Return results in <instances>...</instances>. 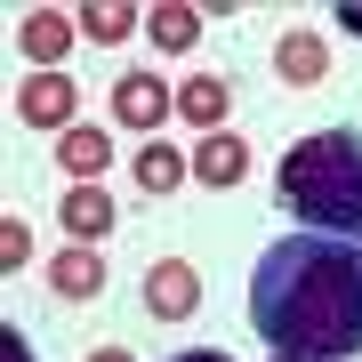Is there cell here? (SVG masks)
Returning <instances> with one entry per match:
<instances>
[{
	"instance_id": "1",
	"label": "cell",
	"mask_w": 362,
	"mask_h": 362,
	"mask_svg": "<svg viewBox=\"0 0 362 362\" xmlns=\"http://www.w3.org/2000/svg\"><path fill=\"white\" fill-rule=\"evenodd\" d=\"M250 330L290 362L362 354V242L282 233L250 266Z\"/></svg>"
},
{
	"instance_id": "2",
	"label": "cell",
	"mask_w": 362,
	"mask_h": 362,
	"mask_svg": "<svg viewBox=\"0 0 362 362\" xmlns=\"http://www.w3.org/2000/svg\"><path fill=\"white\" fill-rule=\"evenodd\" d=\"M282 209L306 233H338L362 242V137L354 129H314L282 153Z\"/></svg>"
},
{
	"instance_id": "3",
	"label": "cell",
	"mask_w": 362,
	"mask_h": 362,
	"mask_svg": "<svg viewBox=\"0 0 362 362\" xmlns=\"http://www.w3.org/2000/svg\"><path fill=\"white\" fill-rule=\"evenodd\" d=\"M169 113H177L169 81H153V73H121L113 81V121H121V129H161Z\"/></svg>"
},
{
	"instance_id": "4",
	"label": "cell",
	"mask_w": 362,
	"mask_h": 362,
	"mask_svg": "<svg viewBox=\"0 0 362 362\" xmlns=\"http://www.w3.org/2000/svg\"><path fill=\"white\" fill-rule=\"evenodd\" d=\"M73 105H81V89H73L65 73H33V81H25V97H16V113H25L33 129H57V137H65V129H81Z\"/></svg>"
},
{
	"instance_id": "5",
	"label": "cell",
	"mask_w": 362,
	"mask_h": 362,
	"mask_svg": "<svg viewBox=\"0 0 362 362\" xmlns=\"http://www.w3.org/2000/svg\"><path fill=\"white\" fill-rule=\"evenodd\" d=\"M145 306H153V322H185V314L202 306V274L185 258H161L153 274H145Z\"/></svg>"
},
{
	"instance_id": "6",
	"label": "cell",
	"mask_w": 362,
	"mask_h": 362,
	"mask_svg": "<svg viewBox=\"0 0 362 362\" xmlns=\"http://www.w3.org/2000/svg\"><path fill=\"white\" fill-rule=\"evenodd\" d=\"M49 290L65 298V306H89V298H105V258H97L89 242L57 250V258H49Z\"/></svg>"
},
{
	"instance_id": "7",
	"label": "cell",
	"mask_w": 362,
	"mask_h": 362,
	"mask_svg": "<svg viewBox=\"0 0 362 362\" xmlns=\"http://www.w3.org/2000/svg\"><path fill=\"white\" fill-rule=\"evenodd\" d=\"M73 33H81V25H73L65 8H33V16H25V33H16V40H25V57H33L40 73H57V57L73 49Z\"/></svg>"
},
{
	"instance_id": "8",
	"label": "cell",
	"mask_w": 362,
	"mask_h": 362,
	"mask_svg": "<svg viewBox=\"0 0 362 362\" xmlns=\"http://www.w3.org/2000/svg\"><path fill=\"white\" fill-rule=\"evenodd\" d=\"M194 177H202V185H226V194H233V185L250 177V145H242V137H226V129H218V137H202Z\"/></svg>"
},
{
	"instance_id": "9",
	"label": "cell",
	"mask_w": 362,
	"mask_h": 362,
	"mask_svg": "<svg viewBox=\"0 0 362 362\" xmlns=\"http://www.w3.org/2000/svg\"><path fill=\"white\" fill-rule=\"evenodd\" d=\"M57 218H65L73 242H97V233H113V194H105V185H73Z\"/></svg>"
},
{
	"instance_id": "10",
	"label": "cell",
	"mask_w": 362,
	"mask_h": 362,
	"mask_svg": "<svg viewBox=\"0 0 362 362\" xmlns=\"http://www.w3.org/2000/svg\"><path fill=\"white\" fill-rule=\"evenodd\" d=\"M145 33H153V49H169V57H185L202 40V8L194 0H161L153 16H145Z\"/></svg>"
},
{
	"instance_id": "11",
	"label": "cell",
	"mask_w": 362,
	"mask_h": 362,
	"mask_svg": "<svg viewBox=\"0 0 362 362\" xmlns=\"http://www.w3.org/2000/svg\"><path fill=\"white\" fill-rule=\"evenodd\" d=\"M105 161H113L105 129H65V137H57V169H73V185H97Z\"/></svg>"
},
{
	"instance_id": "12",
	"label": "cell",
	"mask_w": 362,
	"mask_h": 362,
	"mask_svg": "<svg viewBox=\"0 0 362 362\" xmlns=\"http://www.w3.org/2000/svg\"><path fill=\"white\" fill-rule=\"evenodd\" d=\"M274 73H282V81H322L330 73V49L314 33H282V40H274Z\"/></svg>"
},
{
	"instance_id": "13",
	"label": "cell",
	"mask_w": 362,
	"mask_h": 362,
	"mask_svg": "<svg viewBox=\"0 0 362 362\" xmlns=\"http://www.w3.org/2000/svg\"><path fill=\"white\" fill-rule=\"evenodd\" d=\"M226 97H233V89H226L218 73H194V81L177 89V113L194 121V129H209V137H218V121H226Z\"/></svg>"
},
{
	"instance_id": "14",
	"label": "cell",
	"mask_w": 362,
	"mask_h": 362,
	"mask_svg": "<svg viewBox=\"0 0 362 362\" xmlns=\"http://www.w3.org/2000/svg\"><path fill=\"white\" fill-rule=\"evenodd\" d=\"M185 177H194V161H185L177 145H161V137H153V145L137 153V185H145V194H177Z\"/></svg>"
},
{
	"instance_id": "15",
	"label": "cell",
	"mask_w": 362,
	"mask_h": 362,
	"mask_svg": "<svg viewBox=\"0 0 362 362\" xmlns=\"http://www.w3.org/2000/svg\"><path fill=\"white\" fill-rule=\"evenodd\" d=\"M73 25H81V33H89V40H129V33L145 25V16L129 8V0H97V8H81V16H73Z\"/></svg>"
},
{
	"instance_id": "16",
	"label": "cell",
	"mask_w": 362,
	"mask_h": 362,
	"mask_svg": "<svg viewBox=\"0 0 362 362\" xmlns=\"http://www.w3.org/2000/svg\"><path fill=\"white\" fill-rule=\"evenodd\" d=\"M25 258H33V226H25V218H8V226H0V266L16 274Z\"/></svg>"
},
{
	"instance_id": "17",
	"label": "cell",
	"mask_w": 362,
	"mask_h": 362,
	"mask_svg": "<svg viewBox=\"0 0 362 362\" xmlns=\"http://www.w3.org/2000/svg\"><path fill=\"white\" fill-rule=\"evenodd\" d=\"M0 362H33V346H25V330H16V322H0Z\"/></svg>"
},
{
	"instance_id": "18",
	"label": "cell",
	"mask_w": 362,
	"mask_h": 362,
	"mask_svg": "<svg viewBox=\"0 0 362 362\" xmlns=\"http://www.w3.org/2000/svg\"><path fill=\"white\" fill-rule=\"evenodd\" d=\"M169 362H233V354H218V346H185V354H169Z\"/></svg>"
},
{
	"instance_id": "19",
	"label": "cell",
	"mask_w": 362,
	"mask_h": 362,
	"mask_svg": "<svg viewBox=\"0 0 362 362\" xmlns=\"http://www.w3.org/2000/svg\"><path fill=\"white\" fill-rule=\"evenodd\" d=\"M338 25H346V33H362V0H346V8H338Z\"/></svg>"
},
{
	"instance_id": "20",
	"label": "cell",
	"mask_w": 362,
	"mask_h": 362,
	"mask_svg": "<svg viewBox=\"0 0 362 362\" xmlns=\"http://www.w3.org/2000/svg\"><path fill=\"white\" fill-rule=\"evenodd\" d=\"M89 362H129V354H121V346H97V354H89Z\"/></svg>"
},
{
	"instance_id": "21",
	"label": "cell",
	"mask_w": 362,
	"mask_h": 362,
	"mask_svg": "<svg viewBox=\"0 0 362 362\" xmlns=\"http://www.w3.org/2000/svg\"><path fill=\"white\" fill-rule=\"evenodd\" d=\"M274 362H290V354H274Z\"/></svg>"
}]
</instances>
